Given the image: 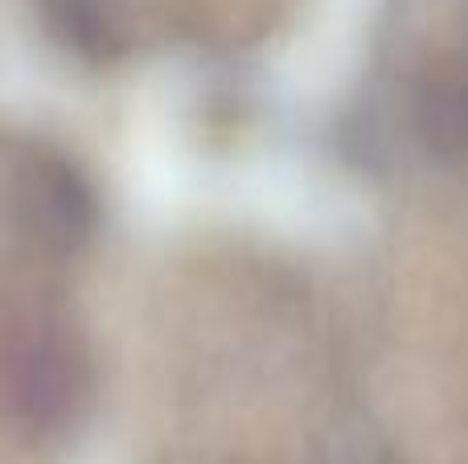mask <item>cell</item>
<instances>
[{
  "instance_id": "cell-4",
  "label": "cell",
  "mask_w": 468,
  "mask_h": 464,
  "mask_svg": "<svg viewBox=\"0 0 468 464\" xmlns=\"http://www.w3.org/2000/svg\"><path fill=\"white\" fill-rule=\"evenodd\" d=\"M46 33L79 62H112L123 49L115 0H37Z\"/></svg>"
},
{
  "instance_id": "cell-3",
  "label": "cell",
  "mask_w": 468,
  "mask_h": 464,
  "mask_svg": "<svg viewBox=\"0 0 468 464\" xmlns=\"http://www.w3.org/2000/svg\"><path fill=\"white\" fill-rule=\"evenodd\" d=\"M411 120L436 156L468 153V54H452L423 70L411 99Z\"/></svg>"
},
{
  "instance_id": "cell-1",
  "label": "cell",
  "mask_w": 468,
  "mask_h": 464,
  "mask_svg": "<svg viewBox=\"0 0 468 464\" xmlns=\"http://www.w3.org/2000/svg\"><path fill=\"white\" fill-rule=\"evenodd\" d=\"M90 370L79 342L37 312L0 317V407L25 432H58L79 416Z\"/></svg>"
},
{
  "instance_id": "cell-2",
  "label": "cell",
  "mask_w": 468,
  "mask_h": 464,
  "mask_svg": "<svg viewBox=\"0 0 468 464\" xmlns=\"http://www.w3.org/2000/svg\"><path fill=\"white\" fill-rule=\"evenodd\" d=\"M16 206L25 227L54 251H74L95 230V189L62 156H29L16 181Z\"/></svg>"
}]
</instances>
